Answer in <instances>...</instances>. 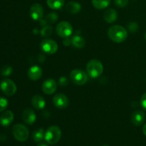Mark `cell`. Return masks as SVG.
<instances>
[{
  "label": "cell",
  "instance_id": "obj_1",
  "mask_svg": "<svg viewBox=\"0 0 146 146\" xmlns=\"http://www.w3.org/2000/svg\"><path fill=\"white\" fill-rule=\"evenodd\" d=\"M108 35L111 40L116 43L125 41L128 37V31L122 26H112L108 29Z\"/></svg>",
  "mask_w": 146,
  "mask_h": 146
},
{
  "label": "cell",
  "instance_id": "obj_2",
  "mask_svg": "<svg viewBox=\"0 0 146 146\" xmlns=\"http://www.w3.org/2000/svg\"><path fill=\"white\" fill-rule=\"evenodd\" d=\"M86 71L90 77L93 78H98L102 74L104 71L103 64L98 60H91L86 65Z\"/></svg>",
  "mask_w": 146,
  "mask_h": 146
},
{
  "label": "cell",
  "instance_id": "obj_3",
  "mask_svg": "<svg viewBox=\"0 0 146 146\" xmlns=\"http://www.w3.org/2000/svg\"><path fill=\"white\" fill-rule=\"evenodd\" d=\"M61 137V131L56 125H52L48 128L45 132L44 139L48 144H55L59 141Z\"/></svg>",
  "mask_w": 146,
  "mask_h": 146
},
{
  "label": "cell",
  "instance_id": "obj_4",
  "mask_svg": "<svg viewBox=\"0 0 146 146\" xmlns=\"http://www.w3.org/2000/svg\"><path fill=\"white\" fill-rule=\"evenodd\" d=\"M13 135L16 140L20 142H24L29 138V130L24 125L17 123L12 128Z\"/></svg>",
  "mask_w": 146,
  "mask_h": 146
},
{
  "label": "cell",
  "instance_id": "obj_5",
  "mask_svg": "<svg viewBox=\"0 0 146 146\" xmlns=\"http://www.w3.org/2000/svg\"><path fill=\"white\" fill-rule=\"evenodd\" d=\"M70 78L74 84L81 86L87 82L88 76L82 70L74 69L70 73Z\"/></svg>",
  "mask_w": 146,
  "mask_h": 146
},
{
  "label": "cell",
  "instance_id": "obj_6",
  "mask_svg": "<svg viewBox=\"0 0 146 146\" xmlns=\"http://www.w3.org/2000/svg\"><path fill=\"white\" fill-rule=\"evenodd\" d=\"M0 88L5 95L11 96L17 92V86L15 83L9 78L2 80L0 83Z\"/></svg>",
  "mask_w": 146,
  "mask_h": 146
},
{
  "label": "cell",
  "instance_id": "obj_7",
  "mask_svg": "<svg viewBox=\"0 0 146 146\" xmlns=\"http://www.w3.org/2000/svg\"><path fill=\"white\" fill-rule=\"evenodd\" d=\"M57 34L62 38H67L69 36L73 31L72 26L68 21H61L57 24L56 27Z\"/></svg>",
  "mask_w": 146,
  "mask_h": 146
},
{
  "label": "cell",
  "instance_id": "obj_8",
  "mask_svg": "<svg viewBox=\"0 0 146 146\" xmlns=\"http://www.w3.org/2000/svg\"><path fill=\"white\" fill-rule=\"evenodd\" d=\"M40 48L46 54H54L58 50V45L54 40L46 38L41 42Z\"/></svg>",
  "mask_w": 146,
  "mask_h": 146
},
{
  "label": "cell",
  "instance_id": "obj_9",
  "mask_svg": "<svg viewBox=\"0 0 146 146\" xmlns=\"http://www.w3.org/2000/svg\"><path fill=\"white\" fill-rule=\"evenodd\" d=\"M29 12L31 17L35 21H41L44 17V9L42 6L38 3L31 5Z\"/></svg>",
  "mask_w": 146,
  "mask_h": 146
},
{
  "label": "cell",
  "instance_id": "obj_10",
  "mask_svg": "<svg viewBox=\"0 0 146 146\" xmlns=\"http://www.w3.org/2000/svg\"><path fill=\"white\" fill-rule=\"evenodd\" d=\"M53 103L56 108L64 109L68 106V98L65 94H57L53 98Z\"/></svg>",
  "mask_w": 146,
  "mask_h": 146
},
{
  "label": "cell",
  "instance_id": "obj_11",
  "mask_svg": "<svg viewBox=\"0 0 146 146\" xmlns=\"http://www.w3.org/2000/svg\"><path fill=\"white\" fill-rule=\"evenodd\" d=\"M57 88L56 82L52 78H48L44 81L42 84V90L44 94L47 95L54 94Z\"/></svg>",
  "mask_w": 146,
  "mask_h": 146
},
{
  "label": "cell",
  "instance_id": "obj_12",
  "mask_svg": "<svg viewBox=\"0 0 146 146\" xmlns=\"http://www.w3.org/2000/svg\"><path fill=\"white\" fill-rule=\"evenodd\" d=\"M28 77L31 81H37L42 76V69L38 66H32L28 70Z\"/></svg>",
  "mask_w": 146,
  "mask_h": 146
},
{
  "label": "cell",
  "instance_id": "obj_13",
  "mask_svg": "<svg viewBox=\"0 0 146 146\" xmlns=\"http://www.w3.org/2000/svg\"><path fill=\"white\" fill-rule=\"evenodd\" d=\"M14 118V115L12 111H4L0 116V124L4 127L9 126L12 123Z\"/></svg>",
  "mask_w": 146,
  "mask_h": 146
},
{
  "label": "cell",
  "instance_id": "obj_14",
  "mask_svg": "<svg viewBox=\"0 0 146 146\" xmlns=\"http://www.w3.org/2000/svg\"><path fill=\"white\" fill-rule=\"evenodd\" d=\"M22 118L23 121L28 125H31L34 123L36 119V116L33 110L27 108L25 109L22 113Z\"/></svg>",
  "mask_w": 146,
  "mask_h": 146
},
{
  "label": "cell",
  "instance_id": "obj_15",
  "mask_svg": "<svg viewBox=\"0 0 146 146\" xmlns=\"http://www.w3.org/2000/svg\"><path fill=\"white\" fill-rule=\"evenodd\" d=\"M145 113L141 111H136L133 113L131 115V122L134 125H141L145 121Z\"/></svg>",
  "mask_w": 146,
  "mask_h": 146
},
{
  "label": "cell",
  "instance_id": "obj_16",
  "mask_svg": "<svg viewBox=\"0 0 146 146\" xmlns=\"http://www.w3.org/2000/svg\"><path fill=\"white\" fill-rule=\"evenodd\" d=\"M31 104L36 109H43L45 107L46 102L44 98L39 95H35L31 98Z\"/></svg>",
  "mask_w": 146,
  "mask_h": 146
},
{
  "label": "cell",
  "instance_id": "obj_17",
  "mask_svg": "<svg viewBox=\"0 0 146 146\" xmlns=\"http://www.w3.org/2000/svg\"><path fill=\"white\" fill-rule=\"evenodd\" d=\"M104 19L108 23H113L117 19L118 17V13L113 9H108L106 10L104 14Z\"/></svg>",
  "mask_w": 146,
  "mask_h": 146
},
{
  "label": "cell",
  "instance_id": "obj_18",
  "mask_svg": "<svg viewBox=\"0 0 146 146\" xmlns=\"http://www.w3.org/2000/svg\"><path fill=\"white\" fill-rule=\"evenodd\" d=\"M66 9L71 14H76L79 12L81 9V6L79 3L76 1H69L66 5Z\"/></svg>",
  "mask_w": 146,
  "mask_h": 146
},
{
  "label": "cell",
  "instance_id": "obj_19",
  "mask_svg": "<svg viewBox=\"0 0 146 146\" xmlns=\"http://www.w3.org/2000/svg\"><path fill=\"white\" fill-rule=\"evenodd\" d=\"M85 40L81 36L76 35L71 38V44L74 47L78 48H81L85 46Z\"/></svg>",
  "mask_w": 146,
  "mask_h": 146
},
{
  "label": "cell",
  "instance_id": "obj_20",
  "mask_svg": "<svg viewBox=\"0 0 146 146\" xmlns=\"http://www.w3.org/2000/svg\"><path fill=\"white\" fill-rule=\"evenodd\" d=\"M111 0H92V4L97 9H103L109 6Z\"/></svg>",
  "mask_w": 146,
  "mask_h": 146
},
{
  "label": "cell",
  "instance_id": "obj_21",
  "mask_svg": "<svg viewBox=\"0 0 146 146\" xmlns=\"http://www.w3.org/2000/svg\"><path fill=\"white\" fill-rule=\"evenodd\" d=\"M47 5L52 9H60L64 4V0H47Z\"/></svg>",
  "mask_w": 146,
  "mask_h": 146
},
{
  "label": "cell",
  "instance_id": "obj_22",
  "mask_svg": "<svg viewBox=\"0 0 146 146\" xmlns=\"http://www.w3.org/2000/svg\"><path fill=\"white\" fill-rule=\"evenodd\" d=\"M44 136H45V133H44V130L42 128L36 130L32 133L33 140L36 143L41 142L44 138Z\"/></svg>",
  "mask_w": 146,
  "mask_h": 146
},
{
  "label": "cell",
  "instance_id": "obj_23",
  "mask_svg": "<svg viewBox=\"0 0 146 146\" xmlns=\"http://www.w3.org/2000/svg\"><path fill=\"white\" fill-rule=\"evenodd\" d=\"M57 19H58V15L56 13L51 12L48 15H46L45 18V21L48 24H53V23H55Z\"/></svg>",
  "mask_w": 146,
  "mask_h": 146
},
{
  "label": "cell",
  "instance_id": "obj_24",
  "mask_svg": "<svg viewBox=\"0 0 146 146\" xmlns=\"http://www.w3.org/2000/svg\"><path fill=\"white\" fill-rule=\"evenodd\" d=\"M12 68L10 66H4L1 69V75L3 76H8L12 73Z\"/></svg>",
  "mask_w": 146,
  "mask_h": 146
},
{
  "label": "cell",
  "instance_id": "obj_25",
  "mask_svg": "<svg viewBox=\"0 0 146 146\" xmlns=\"http://www.w3.org/2000/svg\"><path fill=\"white\" fill-rule=\"evenodd\" d=\"M52 31H53L52 27H49V26H47V27H44V28L41 29V34L43 36L47 37L51 35Z\"/></svg>",
  "mask_w": 146,
  "mask_h": 146
},
{
  "label": "cell",
  "instance_id": "obj_26",
  "mask_svg": "<svg viewBox=\"0 0 146 146\" xmlns=\"http://www.w3.org/2000/svg\"><path fill=\"white\" fill-rule=\"evenodd\" d=\"M8 105L9 103L7 98L0 97V113L4 111L7 108Z\"/></svg>",
  "mask_w": 146,
  "mask_h": 146
},
{
  "label": "cell",
  "instance_id": "obj_27",
  "mask_svg": "<svg viewBox=\"0 0 146 146\" xmlns=\"http://www.w3.org/2000/svg\"><path fill=\"white\" fill-rule=\"evenodd\" d=\"M114 3L117 7L124 8L128 4V0H114Z\"/></svg>",
  "mask_w": 146,
  "mask_h": 146
},
{
  "label": "cell",
  "instance_id": "obj_28",
  "mask_svg": "<svg viewBox=\"0 0 146 146\" xmlns=\"http://www.w3.org/2000/svg\"><path fill=\"white\" fill-rule=\"evenodd\" d=\"M128 29L131 32L134 33L138 29V25L136 22H131L128 25Z\"/></svg>",
  "mask_w": 146,
  "mask_h": 146
},
{
  "label": "cell",
  "instance_id": "obj_29",
  "mask_svg": "<svg viewBox=\"0 0 146 146\" xmlns=\"http://www.w3.org/2000/svg\"><path fill=\"white\" fill-rule=\"evenodd\" d=\"M141 104L144 110L146 111V93L142 96L141 98Z\"/></svg>",
  "mask_w": 146,
  "mask_h": 146
},
{
  "label": "cell",
  "instance_id": "obj_30",
  "mask_svg": "<svg viewBox=\"0 0 146 146\" xmlns=\"http://www.w3.org/2000/svg\"><path fill=\"white\" fill-rule=\"evenodd\" d=\"M68 81H67L66 77H61L59 79V83L61 86H65L67 84Z\"/></svg>",
  "mask_w": 146,
  "mask_h": 146
},
{
  "label": "cell",
  "instance_id": "obj_31",
  "mask_svg": "<svg viewBox=\"0 0 146 146\" xmlns=\"http://www.w3.org/2000/svg\"><path fill=\"white\" fill-rule=\"evenodd\" d=\"M65 38V39H64V41H63V42H64V45L68 46L70 44H71V40L70 41V40L68 38V37H67V38Z\"/></svg>",
  "mask_w": 146,
  "mask_h": 146
},
{
  "label": "cell",
  "instance_id": "obj_32",
  "mask_svg": "<svg viewBox=\"0 0 146 146\" xmlns=\"http://www.w3.org/2000/svg\"><path fill=\"white\" fill-rule=\"evenodd\" d=\"M143 132L144 135L146 136V123L143 125Z\"/></svg>",
  "mask_w": 146,
  "mask_h": 146
},
{
  "label": "cell",
  "instance_id": "obj_33",
  "mask_svg": "<svg viewBox=\"0 0 146 146\" xmlns=\"http://www.w3.org/2000/svg\"><path fill=\"white\" fill-rule=\"evenodd\" d=\"M37 146H48L46 143H39L37 145Z\"/></svg>",
  "mask_w": 146,
  "mask_h": 146
},
{
  "label": "cell",
  "instance_id": "obj_34",
  "mask_svg": "<svg viewBox=\"0 0 146 146\" xmlns=\"http://www.w3.org/2000/svg\"><path fill=\"white\" fill-rule=\"evenodd\" d=\"M102 146H108V145H102Z\"/></svg>",
  "mask_w": 146,
  "mask_h": 146
},
{
  "label": "cell",
  "instance_id": "obj_35",
  "mask_svg": "<svg viewBox=\"0 0 146 146\" xmlns=\"http://www.w3.org/2000/svg\"><path fill=\"white\" fill-rule=\"evenodd\" d=\"M145 40H146V33H145Z\"/></svg>",
  "mask_w": 146,
  "mask_h": 146
}]
</instances>
